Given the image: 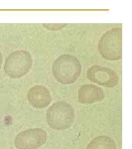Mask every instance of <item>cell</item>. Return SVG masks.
<instances>
[{"mask_svg": "<svg viewBox=\"0 0 132 149\" xmlns=\"http://www.w3.org/2000/svg\"><path fill=\"white\" fill-rule=\"evenodd\" d=\"M53 76L59 83L72 84L78 79L82 72V65L73 55L63 54L56 59L52 67Z\"/></svg>", "mask_w": 132, "mask_h": 149, "instance_id": "6da1fadb", "label": "cell"}, {"mask_svg": "<svg viewBox=\"0 0 132 149\" xmlns=\"http://www.w3.org/2000/svg\"><path fill=\"white\" fill-rule=\"evenodd\" d=\"M74 118L73 108L65 101L55 102L46 112L48 125L56 130H65L70 128L74 122Z\"/></svg>", "mask_w": 132, "mask_h": 149, "instance_id": "7a4b0ae2", "label": "cell"}, {"mask_svg": "<svg viewBox=\"0 0 132 149\" xmlns=\"http://www.w3.org/2000/svg\"><path fill=\"white\" fill-rule=\"evenodd\" d=\"M122 37L121 27L113 28L102 36L98 43V50L103 58L112 61L121 59Z\"/></svg>", "mask_w": 132, "mask_h": 149, "instance_id": "3957f363", "label": "cell"}, {"mask_svg": "<svg viewBox=\"0 0 132 149\" xmlns=\"http://www.w3.org/2000/svg\"><path fill=\"white\" fill-rule=\"evenodd\" d=\"M33 63L32 55L26 50L12 52L6 59L3 69L6 74L12 79H19L29 71Z\"/></svg>", "mask_w": 132, "mask_h": 149, "instance_id": "277c9868", "label": "cell"}, {"mask_svg": "<svg viewBox=\"0 0 132 149\" xmlns=\"http://www.w3.org/2000/svg\"><path fill=\"white\" fill-rule=\"evenodd\" d=\"M48 135L41 128H33L18 134L14 144L17 149H37L46 142Z\"/></svg>", "mask_w": 132, "mask_h": 149, "instance_id": "5b68a950", "label": "cell"}, {"mask_svg": "<svg viewBox=\"0 0 132 149\" xmlns=\"http://www.w3.org/2000/svg\"><path fill=\"white\" fill-rule=\"evenodd\" d=\"M86 74L91 82L107 88L115 87L119 81V77L114 70L100 65L91 66Z\"/></svg>", "mask_w": 132, "mask_h": 149, "instance_id": "8992f818", "label": "cell"}, {"mask_svg": "<svg viewBox=\"0 0 132 149\" xmlns=\"http://www.w3.org/2000/svg\"><path fill=\"white\" fill-rule=\"evenodd\" d=\"M28 99L32 106L37 109H44L52 101V97L48 88L41 85L34 86L30 88Z\"/></svg>", "mask_w": 132, "mask_h": 149, "instance_id": "52a82bcc", "label": "cell"}, {"mask_svg": "<svg viewBox=\"0 0 132 149\" xmlns=\"http://www.w3.org/2000/svg\"><path fill=\"white\" fill-rule=\"evenodd\" d=\"M105 97L104 90L97 86L93 84L82 85L78 92V99L79 103L84 104H93L101 101Z\"/></svg>", "mask_w": 132, "mask_h": 149, "instance_id": "ba28073f", "label": "cell"}, {"mask_svg": "<svg viewBox=\"0 0 132 149\" xmlns=\"http://www.w3.org/2000/svg\"><path fill=\"white\" fill-rule=\"evenodd\" d=\"M86 149H117L113 139L105 135L97 136L92 140Z\"/></svg>", "mask_w": 132, "mask_h": 149, "instance_id": "9c48e42d", "label": "cell"}, {"mask_svg": "<svg viewBox=\"0 0 132 149\" xmlns=\"http://www.w3.org/2000/svg\"><path fill=\"white\" fill-rule=\"evenodd\" d=\"M66 26V24H44L43 26L50 31H59Z\"/></svg>", "mask_w": 132, "mask_h": 149, "instance_id": "30bf717a", "label": "cell"}, {"mask_svg": "<svg viewBox=\"0 0 132 149\" xmlns=\"http://www.w3.org/2000/svg\"><path fill=\"white\" fill-rule=\"evenodd\" d=\"M3 55L1 53V52L0 51V69H1L2 68V65L3 64Z\"/></svg>", "mask_w": 132, "mask_h": 149, "instance_id": "8fae6325", "label": "cell"}]
</instances>
